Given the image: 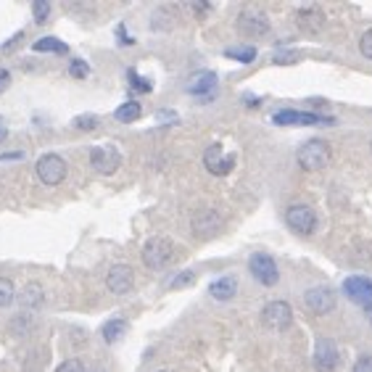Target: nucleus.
<instances>
[{"label": "nucleus", "mask_w": 372, "mask_h": 372, "mask_svg": "<svg viewBox=\"0 0 372 372\" xmlns=\"http://www.w3.org/2000/svg\"><path fill=\"white\" fill-rule=\"evenodd\" d=\"M296 161H298V166H301V169H306V172H320V169H325V166L330 164L328 140H322V138L306 140V143L298 148Z\"/></svg>", "instance_id": "nucleus-1"}, {"label": "nucleus", "mask_w": 372, "mask_h": 372, "mask_svg": "<svg viewBox=\"0 0 372 372\" xmlns=\"http://www.w3.org/2000/svg\"><path fill=\"white\" fill-rule=\"evenodd\" d=\"M140 259L148 269H166L174 259V243L169 238H151L140 251Z\"/></svg>", "instance_id": "nucleus-2"}, {"label": "nucleus", "mask_w": 372, "mask_h": 372, "mask_svg": "<svg viewBox=\"0 0 372 372\" xmlns=\"http://www.w3.org/2000/svg\"><path fill=\"white\" fill-rule=\"evenodd\" d=\"M286 225L291 227L296 235L309 238V235L317 233L320 219H317V211H314L312 206H306V203H293V206L286 208Z\"/></svg>", "instance_id": "nucleus-3"}, {"label": "nucleus", "mask_w": 372, "mask_h": 372, "mask_svg": "<svg viewBox=\"0 0 372 372\" xmlns=\"http://www.w3.org/2000/svg\"><path fill=\"white\" fill-rule=\"evenodd\" d=\"M343 296L348 301L362 306L364 312L372 314V277L367 275H351L343 280Z\"/></svg>", "instance_id": "nucleus-4"}, {"label": "nucleus", "mask_w": 372, "mask_h": 372, "mask_svg": "<svg viewBox=\"0 0 372 372\" xmlns=\"http://www.w3.org/2000/svg\"><path fill=\"white\" fill-rule=\"evenodd\" d=\"M272 121L277 127H312V124H333L330 116L314 111H298V109H283L272 114Z\"/></svg>", "instance_id": "nucleus-5"}, {"label": "nucleus", "mask_w": 372, "mask_h": 372, "mask_svg": "<svg viewBox=\"0 0 372 372\" xmlns=\"http://www.w3.org/2000/svg\"><path fill=\"white\" fill-rule=\"evenodd\" d=\"M248 272L253 275V280L259 283V286H277V280H280V269H277V261L264 251H256L251 253V259H248Z\"/></svg>", "instance_id": "nucleus-6"}, {"label": "nucleus", "mask_w": 372, "mask_h": 372, "mask_svg": "<svg viewBox=\"0 0 372 372\" xmlns=\"http://www.w3.org/2000/svg\"><path fill=\"white\" fill-rule=\"evenodd\" d=\"M35 172H37V180L43 182V185L56 188V185H61V182L66 180V161H64L59 154H45V156H40V161H37Z\"/></svg>", "instance_id": "nucleus-7"}, {"label": "nucleus", "mask_w": 372, "mask_h": 372, "mask_svg": "<svg viewBox=\"0 0 372 372\" xmlns=\"http://www.w3.org/2000/svg\"><path fill=\"white\" fill-rule=\"evenodd\" d=\"M90 166L101 174H114L121 166V154L114 143L106 146H93L90 148Z\"/></svg>", "instance_id": "nucleus-8"}, {"label": "nucleus", "mask_w": 372, "mask_h": 372, "mask_svg": "<svg viewBox=\"0 0 372 372\" xmlns=\"http://www.w3.org/2000/svg\"><path fill=\"white\" fill-rule=\"evenodd\" d=\"M303 303H306V309L314 312L317 317H325V314H330L333 309H336L338 296L333 288L317 286V288H309V291L303 293Z\"/></svg>", "instance_id": "nucleus-9"}, {"label": "nucleus", "mask_w": 372, "mask_h": 372, "mask_svg": "<svg viewBox=\"0 0 372 372\" xmlns=\"http://www.w3.org/2000/svg\"><path fill=\"white\" fill-rule=\"evenodd\" d=\"M203 166H206L211 174H216V177H225V174L233 172L235 156L233 154H225L219 143H211V146L203 151Z\"/></svg>", "instance_id": "nucleus-10"}, {"label": "nucleus", "mask_w": 372, "mask_h": 372, "mask_svg": "<svg viewBox=\"0 0 372 372\" xmlns=\"http://www.w3.org/2000/svg\"><path fill=\"white\" fill-rule=\"evenodd\" d=\"M314 370L317 372H336V367H338V348H336V343L330 341V338H325V336H320L317 338V343H314Z\"/></svg>", "instance_id": "nucleus-11"}, {"label": "nucleus", "mask_w": 372, "mask_h": 372, "mask_svg": "<svg viewBox=\"0 0 372 372\" xmlns=\"http://www.w3.org/2000/svg\"><path fill=\"white\" fill-rule=\"evenodd\" d=\"M106 288L116 296L130 293L132 288H135V272H132L130 264H114L109 269V275H106Z\"/></svg>", "instance_id": "nucleus-12"}, {"label": "nucleus", "mask_w": 372, "mask_h": 372, "mask_svg": "<svg viewBox=\"0 0 372 372\" xmlns=\"http://www.w3.org/2000/svg\"><path fill=\"white\" fill-rule=\"evenodd\" d=\"M261 322H264L269 330H286L291 328V322H293V312H291V306H288L286 301H272L264 306Z\"/></svg>", "instance_id": "nucleus-13"}, {"label": "nucleus", "mask_w": 372, "mask_h": 372, "mask_svg": "<svg viewBox=\"0 0 372 372\" xmlns=\"http://www.w3.org/2000/svg\"><path fill=\"white\" fill-rule=\"evenodd\" d=\"M219 227H222V216H219V211H214V208H201L191 219V230L193 235H198V238L214 235Z\"/></svg>", "instance_id": "nucleus-14"}, {"label": "nucleus", "mask_w": 372, "mask_h": 372, "mask_svg": "<svg viewBox=\"0 0 372 372\" xmlns=\"http://www.w3.org/2000/svg\"><path fill=\"white\" fill-rule=\"evenodd\" d=\"M238 29L248 37H261L269 32V19L259 11H243L238 16Z\"/></svg>", "instance_id": "nucleus-15"}, {"label": "nucleus", "mask_w": 372, "mask_h": 372, "mask_svg": "<svg viewBox=\"0 0 372 372\" xmlns=\"http://www.w3.org/2000/svg\"><path fill=\"white\" fill-rule=\"evenodd\" d=\"M296 24H298L301 32L317 35L322 26H325V14L317 6H303V9L296 11Z\"/></svg>", "instance_id": "nucleus-16"}, {"label": "nucleus", "mask_w": 372, "mask_h": 372, "mask_svg": "<svg viewBox=\"0 0 372 372\" xmlns=\"http://www.w3.org/2000/svg\"><path fill=\"white\" fill-rule=\"evenodd\" d=\"M238 293V277L235 275H222L208 283V296L214 301H230Z\"/></svg>", "instance_id": "nucleus-17"}, {"label": "nucleus", "mask_w": 372, "mask_h": 372, "mask_svg": "<svg viewBox=\"0 0 372 372\" xmlns=\"http://www.w3.org/2000/svg\"><path fill=\"white\" fill-rule=\"evenodd\" d=\"M214 90H216V74L214 71H198V74L188 82V93L196 96V98L214 96Z\"/></svg>", "instance_id": "nucleus-18"}, {"label": "nucleus", "mask_w": 372, "mask_h": 372, "mask_svg": "<svg viewBox=\"0 0 372 372\" xmlns=\"http://www.w3.org/2000/svg\"><path fill=\"white\" fill-rule=\"evenodd\" d=\"M114 116H116V121H124V124H132V121H138L140 116H143V106L138 104V101H124V104L114 111Z\"/></svg>", "instance_id": "nucleus-19"}, {"label": "nucleus", "mask_w": 372, "mask_h": 372, "mask_svg": "<svg viewBox=\"0 0 372 372\" xmlns=\"http://www.w3.org/2000/svg\"><path fill=\"white\" fill-rule=\"evenodd\" d=\"M19 301L24 303L26 309H37V306H43V301H45L43 288L37 286V283H29V286H24V291L19 293Z\"/></svg>", "instance_id": "nucleus-20"}, {"label": "nucleus", "mask_w": 372, "mask_h": 372, "mask_svg": "<svg viewBox=\"0 0 372 372\" xmlns=\"http://www.w3.org/2000/svg\"><path fill=\"white\" fill-rule=\"evenodd\" d=\"M124 330H127V322H124V317H111L109 322H104L101 333H104L106 343H116V341L124 336Z\"/></svg>", "instance_id": "nucleus-21"}, {"label": "nucleus", "mask_w": 372, "mask_h": 372, "mask_svg": "<svg viewBox=\"0 0 372 372\" xmlns=\"http://www.w3.org/2000/svg\"><path fill=\"white\" fill-rule=\"evenodd\" d=\"M32 51L35 53H66V43H61L59 37H40L37 43H32Z\"/></svg>", "instance_id": "nucleus-22"}, {"label": "nucleus", "mask_w": 372, "mask_h": 372, "mask_svg": "<svg viewBox=\"0 0 372 372\" xmlns=\"http://www.w3.org/2000/svg\"><path fill=\"white\" fill-rule=\"evenodd\" d=\"M225 56L238 61V64H251V61L256 59V48H253V45H235V48H227Z\"/></svg>", "instance_id": "nucleus-23"}, {"label": "nucleus", "mask_w": 372, "mask_h": 372, "mask_svg": "<svg viewBox=\"0 0 372 372\" xmlns=\"http://www.w3.org/2000/svg\"><path fill=\"white\" fill-rule=\"evenodd\" d=\"M127 79H130V87L135 90V93H151V90H154V82H151L148 77H140L135 69L127 71Z\"/></svg>", "instance_id": "nucleus-24"}, {"label": "nucleus", "mask_w": 372, "mask_h": 372, "mask_svg": "<svg viewBox=\"0 0 372 372\" xmlns=\"http://www.w3.org/2000/svg\"><path fill=\"white\" fill-rule=\"evenodd\" d=\"M14 298H16L14 283H11L9 277H0V309H3V306H9V303H14Z\"/></svg>", "instance_id": "nucleus-25"}, {"label": "nucleus", "mask_w": 372, "mask_h": 372, "mask_svg": "<svg viewBox=\"0 0 372 372\" xmlns=\"http://www.w3.org/2000/svg\"><path fill=\"white\" fill-rule=\"evenodd\" d=\"M32 16H35L37 24H45L48 16H51V3L48 0H35L32 3Z\"/></svg>", "instance_id": "nucleus-26"}, {"label": "nucleus", "mask_w": 372, "mask_h": 372, "mask_svg": "<svg viewBox=\"0 0 372 372\" xmlns=\"http://www.w3.org/2000/svg\"><path fill=\"white\" fill-rule=\"evenodd\" d=\"M74 127L82 132H93L98 127V116L96 114H82V116H77L74 119Z\"/></svg>", "instance_id": "nucleus-27"}, {"label": "nucleus", "mask_w": 372, "mask_h": 372, "mask_svg": "<svg viewBox=\"0 0 372 372\" xmlns=\"http://www.w3.org/2000/svg\"><path fill=\"white\" fill-rule=\"evenodd\" d=\"M69 74L74 79H85L87 74H90V66H87V61H79V59H74L69 64Z\"/></svg>", "instance_id": "nucleus-28"}, {"label": "nucleus", "mask_w": 372, "mask_h": 372, "mask_svg": "<svg viewBox=\"0 0 372 372\" xmlns=\"http://www.w3.org/2000/svg\"><path fill=\"white\" fill-rule=\"evenodd\" d=\"M56 372H87V367L82 359H66V362H61L56 367Z\"/></svg>", "instance_id": "nucleus-29"}, {"label": "nucleus", "mask_w": 372, "mask_h": 372, "mask_svg": "<svg viewBox=\"0 0 372 372\" xmlns=\"http://www.w3.org/2000/svg\"><path fill=\"white\" fill-rule=\"evenodd\" d=\"M359 53H362L364 59L372 61V29H367V32L359 37Z\"/></svg>", "instance_id": "nucleus-30"}, {"label": "nucleus", "mask_w": 372, "mask_h": 372, "mask_svg": "<svg viewBox=\"0 0 372 372\" xmlns=\"http://www.w3.org/2000/svg\"><path fill=\"white\" fill-rule=\"evenodd\" d=\"M193 280H196V272L188 269V272H180V275L174 277L172 283H169V288H185V286H191Z\"/></svg>", "instance_id": "nucleus-31"}, {"label": "nucleus", "mask_w": 372, "mask_h": 372, "mask_svg": "<svg viewBox=\"0 0 372 372\" xmlns=\"http://www.w3.org/2000/svg\"><path fill=\"white\" fill-rule=\"evenodd\" d=\"M275 64H296L298 61V53L296 51H280V53H275Z\"/></svg>", "instance_id": "nucleus-32"}, {"label": "nucleus", "mask_w": 372, "mask_h": 372, "mask_svg": "<svg viewBox=\"0 0 372 372\" xmlns=\"http://www.w3.org/2000/svg\"><path fill=\"white\" fill-rule=\"evenodd\" d=\"M354 372H372V354H362L356 359Z\"/></svg>", "instance_id": "nucleus-33"}, {"label": "nucleus", "mask_w": 372, "mask_h": 372, "mask_svg": "<svg viewBox=\"0 0 372 372\" xmlns=\"http://www.w3.org/2000/svg\"><path fill=\"white\" fill-rule=\"evenodd\" d=\"M21 40H24V29H19L16 35L11 37L9 43L3 45V48H0V53H9V51H14V48H16V45H19V43H21Z\"/></svg>", "instance_id": "nucleus-34"}, {"label": "nucleus", "mask_w": 372, "mask_h": 372, "mask_svg": "<svg viewBox=\"0 0 372 372\" xmlns=\"http://www.w3.org/2000/svg\"><path fill=\"white\" fill-rule=\"evenodd\" d=\"M116 37H119V43L121 45H135V37H130L127 35V29H124V26H116Z\"/></svg>", "instance_id": "nucleus-35"}, {"label": "nucleus", "mask_w": 372, "mask_h": 372, "mask_svg": "<svg viewBox=\"0 0 372 372\" xmlns=\"http://www.w3.org/2000/svg\"><path fill=\"white\" fill-rule=\"evenodd\" d=\"M9 85H11V71L0 66V93H3V90H6Z\"/></svg>", "instance_id": "nucleus-36"}, {"label": "nucleus", "mask_w": 372, "mask_h": 372, "mask_svg": "<svg viewBox=\"0 0 372 372\" xmlns=\"http://www.w3.org/2000/svg\"><path fill=\"white\" fill-rule=\"evenodd\" d=\"M24 154L21 151H11V154H0V161H21Z\"/></svg>", "instance_id": "nucleus-37"}, {"label": "nucleus", "mask_w": 372, "mask_h": 372, "mask_svg": "<svg viewBox=\"0 0 372 372\" xmlns=\"http://www.w3.org/2000/svg\"><path fill=\"white\" fill-rule=\"evenodd\" d=\"M243 101H246V104L251 106V109H256V106H259V104H261L259 98H253V96H243Z\"/></svg>", "instance_id": "nucleus-38"}, {"label": "nucleus", "mask_w": 372, "mask_h": 372, "mask_svg": "<svg viewBox=\"0 0 372 372\" xmlns=\"http://www.w3.org/2000/svg\"><path fill=\"white\" fill-rule=\"evenodd\" d=\"M6 138H9V127H6V121L0 119V143H3Z\"/></svg>", "instance_id": "nucleus-39"}, {"label": "nucleus", "mask_w": 372, "mask_h": 372, "mask_svg": "<svg viewBox=\"0 0 372 372\" xmlns=\"http://www.w3.org/2000/svg\"><path fill=\"white\" fill-rule=\"evenodd\" d=\"M159 372H166V370H159Z\"/></svg>", "instance_id": "nucleus-40"}, {"label": "nucleus", "mask_w": 372, "mask_h": 372, "mask_svg": "<svg viewBox=\"0 0 372 372\" xmlns=\"http://www.w3.org/2000/svg\"><path fill=\"white\" fill-rule=\"evenodd\" d=\"M370 148H372V143H370Z\"/></svg>", "instance_id": "nucleus-41"}]
</instances>
